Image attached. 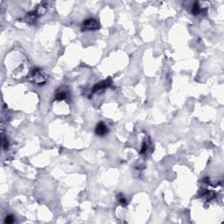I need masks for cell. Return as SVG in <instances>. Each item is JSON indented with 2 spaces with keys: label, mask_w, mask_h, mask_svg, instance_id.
Instances as JSON below:
<instances>
[{
  "label": "cell",
  "mask_w": 224,
  "mask_h": 224,
  "mask_svg": "<svg viewBox=\"0 0 224 224\" xmlns=\"http://www.w3.org/2000/svg\"><path fill=\"white\" fill-rule=\"evenodd\" d=\"M100 28V25L95 18H87L82 25V31H95Z\"/></svg>",
  "instance_id": "cell-2"
},
{
  "label": "cell",
  "mask_w": 224,
  "mask_h": 224,
  "mask_svg": "<svg viewBox=\"0 0 224 224\" xmlns=\"http://www.w3.org/2000/svg\"><path fill=\"white\" fill-rule=\"evenodd\" d=\"M69 96V92L66 90H61L55 95V100H65Z\"/></svg>",
  "instance_id": "cell-6"
},
{
  "label": "cell",
  "mask_w": 224,
  "mask_h": 224,
  "mask_svg": "<svg viewBox=\"0 0 224 224\" xmlns=\"http://www.w3.org/2000/svg\"><path fill=\"white\" fill-rule=\"evenodd\" d=\"M30 78L34 83L38 85H44L47 81V75H46V73L42 69L37 68L32 70Z\"/></svg>",
  "instance_id": "cell-1"
},
{
  "label": "cell",
  "mask_w": 224,
  "mask_h": 224,
  "mask_svg": "<svg viewBox=\"0 0 224 224\" xmlns=\"http://www.w3.org/2000/svg\"><path fill=\"white\" fill-rule=\"evenodd\" d=\"M15 222V218L12 216H8L5 217V223H13Z\"/></svg>",
  "instance_id": "cell-7"
},
{
  "label": "cell",
  "mask_w": 224,
  "mask_h": 224,
  "mask_svg": "<svg viewBox=\"0 0 224 224\" xmlns=\"http://www.w3.org/2000/svg\"><path fill=\"white\" fill-rule=\"evenodd\" d=\"M95 132L97 136L99 137H103L105 135H107L109 132V129L107 125L104 124L103 122H100L96 124L95 129Z\"/></svg>",
  "instance_id": "cell-3"
},
{
  "label": "cell",
  "mask_w": 224,
  "mask_h": 224,
  "mask_svg": "<svg viewBox=\"0 0 224 224\" xmlns=\"http://www.w3.org/2000/svg\"><path fill=\"white\" fill-rule=\"evenodd\" d=\"M202 11H203V8L200 5V3L199 2H194L193 5H192V13L193 15L197 16L201 14Z\"/></svg>",
  "instance_id": "cell-4"
},
{
  "label": "cell",
  "mask_w": 224,
  "mask_h": 224,
  "mask_svg": "<svg viewBox=\"0 0 224 224\" xmlns=\"http://www.w3.org/2000/svg\"><path fill=\"white\" fill-rule=\"evenodd\" d=\"M118 201L120 202V204H122V205H124V206H126V204H127V201H126V199L124 198L122 194L118 195Z\"/></svg>",
  "instance_id": "cell-8"
},
{
  "label": "cell",
  "mask_w": 224,
  "mask_h": 224,
  "mask_svg": "<svg viewBox=\"0 0 224 224\" xmlns=\"http://www.w3.org/2000/svg\"><path fill=\"white\" fill-rule=\"evenodd\" d=\"M109 84H110V82H109L108 80L107 81H103V82H102L100 83H97L96 85L93 88V92H95V91H98V90H101V89H103L107 88Z\"/></svg>",
  "instance_id": "cell-5"
}]
</instances>
